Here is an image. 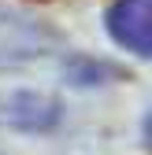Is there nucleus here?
Segmentation results:
<instances>
[{
    "label": "nucleus",
    "mask_w": 152,
    "mask_h": 155,
    "mask_svg": "<svg viewBox=\"0 0 152 155\" xmlns=\"http://www.w3.org/2000/svg\"><path fill=\"white\" fill-rule=\"evenodd\" d=\"M60 45V33L48 30L45 22H37L30 15H19L11 8H0V67H15L37 59V55L52 52Z\"/></svg>",
    "instance_id": "1"
},
{
    "label": "nucleus",
    "mask_w": 152,
    "mask_h": 155,
    "mask_svg": "<svg viewBox=\"0 0 152 155\" xmlns=\"http://www.w3.org/2000/svg\"><path fill=\"white\" fill-rule=\"evenodd\" d=\"M108 33L126 52L152 59V0H115L108 8Z\"/></svg>",
    "instance_id": "2"
},
{
    "label": "nucleus",
    "mask_w": 152,
    "mask_h": 155,
    "mask_svg": "<svg viewBox=\"0 0 152 155\" xmlns=\"http://www.w3.org/2000/svg\"><path fill=\"white\" fill-rule=\"evenodd\" d=\"M8 122L19 129H48L60 122V100L41 92H15L8 100Z\"/></svg>",
    "instance_id": "3"
},
{
    "label": "nucleus",
    "mask_w": 152,
    "mask_h": 155,
    "mask_svg": "<svg viewBox=\"0 0 152 155\" xmlns=\"http://www.w3.org/2000/svg\"><path fill=\"white\" fill-rule=\"evenodd\" d=\"M145 140H148V148H152V111H148V118H145Z\"/></svg>",
    "instance_id": "4"
}]
</instances>
